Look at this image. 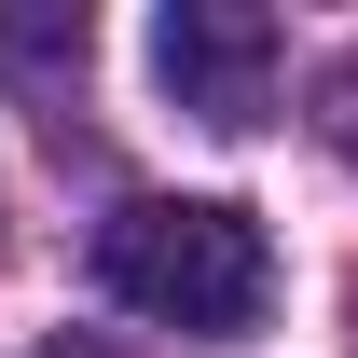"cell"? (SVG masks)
<instances>
[{"mask_svg":"<svg viewBox=\"0 0 358 358\" xmlns=\"http://www.w3.org/2000/svg\"><path fill=\"white\" fill-rule=\"evenodd\" d=\"M28 358H124V345H83V331H69V345H28Z\"/></svg>","mask_w":358,"mask_h":358,"instance_id":"obj_4","label":"cell"},{"mask_svg":"<svg viewBox=\"0 0 358 358\" xmlns=\"http://www.w3.org/2000/svg\"><path fill=\"white\" fill-rule=\"evenodd\" d=\"M96 289L152 331H193V345H248L275 303V248L248 207L221 193H138L96 221Z\"/></svg>","mask_w":358,"mask_h":358,"instance_id":"obj_1","label":"cell"},{"mask_svg":"<svg viewBox=\"0 0 358 358\" xmlns=\"http://www.w3.org/2000/svg\"><path fill=\"white\" fill-rule=\"evenodd\" d=\"M152 69H166V96L193 124L248 138L262 124V83H275V14L262 0H166L152 14Z\"/></svg>","mask_w":358,"mask_h":358,"instance_id":"obj_2","label":"cell"},{"mask_svg":"<svg viewBox=\"0 0 358 358\" xmlns=\"http://www.w3.org/2000/svg\"><path fill=\"white\" fill-rule=\"evenodd\" d=\"M317 124H331V152H345V166H358V55H345V69H331V96H317Z\"/></svg>","mask_w":358,"mask_h":358,"instance_id":"obj_3","label":"cell"}]
</instances>
